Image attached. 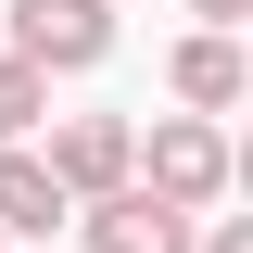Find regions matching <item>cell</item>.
Here are the masks:
<instances>
[{"mask_svg":"<svg viewBox=\"0 0 253 253\" xmlns=\"http://www.w3.org/2000/svg\"><path fill=\"white\" fill-rule=\"evenodd\" d=\"M126 177H139V126L126 114H63L51 126V190L63 203H114Z\"/></svg>","mask_w":253,"mask_h":253,"instance_id":"6da1fadb","label":"cell"},{"mask_svg":"<svg viewBox=\"0 0 253 253\" xmlns=\"http://www.w3.org/2000/svg\"><path fill=\"white\" fill-rule=\"evenodd\" d=\"M114 51V0H13V63H101Z\"/></svg>","mask_w":253,"mask_h":253,"instance_id":"7a4b0ae2","label":"cell"},{"mask_svg":"<svg viewBox=\"0 0 253 253\" xmlns=\"http://www.w3.org/2000/svg\"><path fill=\"white\" fill-rule=\"evenodd\" d=\"M139 190L177 203V215H203V203L228 190V139H215V126H190V114H165V126H152V177H139Z\"/></svg>","mask_w":253,"mask_h":253,"instance_id":"3957f363","label":"cell"},{"mask_svg":"<svg viewBox=\"0 0 253 253\" xmlns=\"http://www.w3.org/2000/svg\"><path fill=\"white\" fill-rule=\"evenodd\" d=\"M89 253H190V215H177V203H152V190L126 177L114 203H89Z\"/></svg>","mask_w":253,"mask_h":253,"instance_id":"277c9868","label":"cell"},{"mask_svg":"<svg viewBox=\"0 0 253 253\" xmlns=\"http://www.w3.org/2000/svg\"><path fill=\"white\" fill-rule=\"evenodd\" d=\"M63 215H76V203L51 190V165L38 152H0V241H51Z\"/></svg>","mask_w":253,"mask_h":253,"instance_id":"5b68a950","label":"cell"},{"mask_svg":"<svg viewBox=\"0 0 253 253\" xmlns=\"http://www.w3.org/2000/svg\"><path fill=\"white\" fill-rule=\"evenodd\" d=\"M177 101H190V126L228 114V101H241V51H228V38H190L177 51Z\"/></svg>","mask_w":253,"mask_h":253,"instance_id":"8992f818","label":"cell"},{"mask_svg":"<svg viewBox=\"0 0 253 253\" xmlns=\"http://www.w3.org/2000/svg\"><path fill=\"white\" fill-rule=\"evenodd\" d=\"M38 101H51V76H38V63H0V152L38 126Z\"/></svg>","mask_w":253,"mask_h":253,"instance_id":"52a82bcc","label":"cell"},{"mask_svg":"<svg viewBox=\"0 0 253 253\" xmlns=\"http://www.w3.org/2000/svg\"><path fill=\"white\" fill-rule=\"evenodd\" d=\"M203 253H253V228H241V215H215V241H203Z\"/></svg>","mask_w":253,"mask_h":253,"instance_id":"ba28073f","label":"cell"},{"mask_svg":"<svg viewBox=\"0 0 253 253\" xmlns=\"http://www.w3.org/2000/svg\"><path fill=\"white\" fill-rule=\"evenodd\" d=\"M190 13H203V38H228V13H241V0H190Z\"/></svg>","mask_w":253,"mask_h":253,"instance_id":"9c48e42d","label":"cell"}]
</instances>
